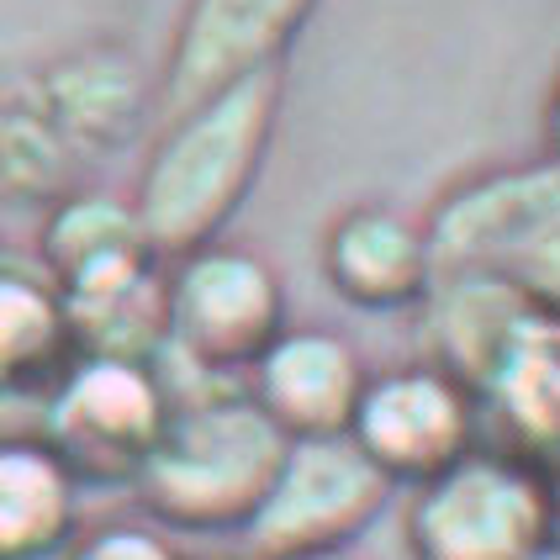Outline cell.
Returning a JSON list of instances; mask_svg holds the SVG:
<instances>
[{
	"instance_id": "52a82bcc",
	"label": "cell",
	"mask_w": 560,
	"mask_h": 560,
	"mask_svg": "<svg viewBox=\"0 0 560 560\" xmlns=\"http://www.w3.org/2000/svg\"><path fill=\"white\" fill-rule=\"evenodd\" d=\"M170 407L175 392L154 360L74 354V365L43 392L32 434L80 481V492L132 487L170 423Z\"/></svg>"
},
{
	"instance_id": "8992f818",
	"label": "cell",
	"mask_w": 560,
	"mask_h": 560,
	"mask_svg": "<svg viewBox=\"0 0 560 560\" xmlns=\"http://www.w3.org/2000/svg\"><path fill=\"white\" fill-rule=\"evenodd\" d=\"M285 280L249 244H201L164 265V349L196 386H238L265 343L285 328Z\"/></svg>"
},
{
	"instance_id": "7c38bea8",
	"label": "cell",
	"mask_w": 560,
	"mask_h": 560,
	"mask_svg": "<svg viewBox=\"0 0 560 560\" xmlns=\"http://www.w3.org/2000/svg\"><path fill=\"white\" fill-rule=\"evenodd\" d=\"M334 296L360 312H418L434 285L423 222L386 201H354L323 228L317 249Z\"/></svg>"
},
{
	"instance_id": "6da1fadb",
	"label": "cell",
	"mask_w": 560,
	"mask_h": 560,
	"mask_svg": "<svg viewBox=\"0 0 560 560\" xmlns=\"http://www.w3.org/2000/svg\"><path fill=\"white\" fill-rule=\"evenodd\" d=\"M280 101L285 80L280 69H265L164 117L154 149L143 154L138 186L127 196L149 249L164 265L201 244H218L228 222L238 218V207L265 175Z\"/></svg>"
},
{
	"instance_id": "7a4b0ae2",
	"label": "cell",
	"mask_w": 560,
	"mask_h": 560,
	"mask_svg": "<svg viewBox=\"0 0 560 560\" xmlns=\"http://www.w3.org/2000/svg\"><path fill=\"white\" fill-rule=\"evenodd\" d=\"M285 439L244 386H175L170 423L132 492L164 534H244L280 466Z\"/></svg>"
},
{
	"instance_id": "e0dca14e",
	"label": "cell",
	"mask_w": 560,
	"mask_h": 560,
	"mask_svg": "<svg viewBox=\"0 0 560 560\" xmlns=\"http://www.w3.org/2000/svg\"><path fill=\"white\" fill-rule=\"evenodd\" d=\"M539 560H560V550H545V556H539Z\"/></svg>"
},
{
	"instance_id": "ba28073f",
	"label": "cell",
	"mask_w": 560,
	"mask_h": 560,
	"mask_svg": "<svg viewBox=\"0 0 560 560\" xmlns=\"http://www.w3.org/2000/svg\"><path fill=\"white\" fill-rule=\"evenodd\" d=\"M386 502H392L386 476L343 434L291 439L238 539H244L249 560L354 550V539L386 513Z\"/></svg>"
},
{
	"instance_id": "5bb4252c",
	"label": "cell",
	"mask_w": 560,
	"mask_h": 560,
	"mask_svg": "<svg viewBox=\"0 0 560 560\" xmlns=\"http://www.w3.org/2000/svg\"><path fill=\"white\" fill-rule=\"evenodd\" d=\"M80 534V481L37 434H0V560H59Z\"/></svg>"
},
{
	"instance_id": "4fadbf2b",
	"label": "cell",
	"mask_w": 560,
	"mask_h": 560,
	"mask_svg": "<svg viewBox=\"0 0 560 560\" xmlns=\"http://www.w3.org/2000/svg\"><path fill=\"white\" fill-rule=\"evenodd\" d=\"M74 354V317L43 259L0 244V402L37 407Z\"/></svg>"
},
{
	"instance_id": "ac0fdd59",
	"label": "cell",
	"mask_w": 560,
	"mask_h": 560,
	"mask_svg": "<svg viewBox=\"0 0 560 560\" xmlns=\"http://www.w3.org/2000/svg\"><path fill=\"white\" fill-rule=\"evenodd\" d=\"M212 560H249V556H212Z\"/></svg>"
},
{
	"instance_id": "9a60e30c",
	"label": "cell",
	"mask_w": 560,
	"mask_h": 560,
	"mask_svg": "<svg viewBox=\"0 0 560 560\" xmlns=\"http://www.w3.org/2000/svg\"><path fill=\"white\" fill-rule=\"evenodd\" d=\"M59 560H190L175 534H164L149 518H106V524H80V534L59 550Z\"/></svg>"
},
{
	"instance_id": "2e32d148",
	"label": "cell",
	"mask_w": 560,
	"mask_h": 560,
	"mask_svg": "<svg viewBox=\"0 0 560 560\" xmlns=\"http://www.w3.org/2000/svg\"><path fill=\"white\" fill-rule=\"evenodd\" d=\"M291 560H365L360 550H312V556H291Z\"/></svg>"
},
{
	"instance_id": "277c9868",
	"label": "cell",
	"mask_w": 560,
	"mask_h": 560,
	"mask_svg": "<svg viewBox=\"0 0 560 560\" xmlns=\"http://www.w3.org/2000/svg\"><path fill=\"white\" fill-rule=\"evenodd\" d=\"M423 238L439 276H487L560 307V170L556 159L492 164L439 196Z\"/></svg>"
},
{
	"instance_id": "5b68a950",
	"label": "cell",
	"mask_w": 560,
	"mask_h": 560,
	"mask_svg": "<svg viewBox=\"0 0 560 560\" xmlns=\"http://www.w3.org/2000/svg\"><path fill=\"white\" fill-rule=\"evenodd\" d=\"M556 470L492 444L412 487L402 545L412 560H539L556 550Z\"/></svg>"
},
{
	"instance_id": "9c48e42d",
	"label": "cell",
	"mask_w": 560,
	"mask_h": 560,
	"mask_svg": "<svg viewBox=\"0 0 560 560\" xmlns=\"http://www.w3.org/2000/svg\"><path fill=\"white\" fill-rule=\"evenodd\" d=\"M343 439L386 476L392 492H412L481 444V418L466 386L434 360H402L365 375Z\"/></svg>"
},
{
	"instance_id": "8fae6325",
	"label": "cell",
	"mask_w": 560,
	"mask_h": 560,
	"mask_svg": "<svg viewBox=\"0 0 560 560\" xmlns=\"http://www.w3.org/2000/svg\"><path fill=\"white\" fill-rule=\"evenodd\" d=\"M365 375L371 365H365L360 343L343 339L339 328L285 323L238 386L259 407V418L291 444V439L343 434L360 392H365Z\"/></svg>"
},
{
	"instance_id": "3957f363",
	"label": "cell",
	"mask_w": 560,
	"mask_h": 560,
	"mask_svg": "<svg viewBox=\"0 0 560 560\" xmlns=\"http://www.w3.org/2000/svg\"><path fill=\"white\" fill-rule=\"evenodd\" d=\"M132 80L112 48H80L48 63L43 80L16 85L0 101V196L48 207L74 190V164L127 138L138 112Z\"/></svg>"
},
{
	"instance_id": "30bf717a",
	"label": "cell",
	"mask_w": 560,
	"mask_h": 560,
	"mask_svg": "<svg viewBox=\"0 0 560 560\" xmlns=\"http://www.w3.org/2000/svg\"><path fill=\"white\" fill-rule=\"evenodd\" d=\"M323 0H186L154 80L159 117H175L249 74L280 69Z\"/></svg>"
}]
</instances>
